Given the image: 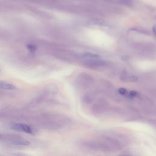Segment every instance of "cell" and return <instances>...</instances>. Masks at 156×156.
Here are the masks:
<instances>
[{
	"instance_id": "cell-1",
	"label": "cell",
	"mask_w": 156,
	"mask_h": 156,
	"mask_svg": "<svg viewBox=\"0 0 156 156\" xmlns=\"http://www.w3.org/2000/svg\"><path fill=\"white\" fill-rule=\"evenodd\" d=\"M11 128L15 130L21 131L27 133H32L33 132L32 128L26 124L15 123L11 126Z\"/></svg>"
},
{
	"instance_id": "cell-2",
	"label": "cell",
	"mask_w": 156,
	"mask_h": 156,
	"mask_svg": "<svg viewBox=\"0 0 156 156\" xmlns=\"http://www.w3.org/2000/svg\"><path fill=\"white\" fill-rule=\"evenodd\" d=\"M85 64L90 66H102L106 64V62L100 59V58H92V59H86L85 62Z\"/></svg>"
},
{
	"instance_id": "cell-3",
	"label": "cell",
	"mask_w": 156,
	"mask_h": 156,
	"mask_svg": "<svg viewBox=\"0 0 156 156\" xmlns=\"http://www.w3.org/2000/svg\"><path fill=\"white\" fill-rule=\"evenodd\" d=\"M9 141L10 143L18 146H29L30 144V143L28 141L21 139H13L10 140Z\"/></svg>"
},
{
	"instance_id": "cell-4",
	"label": "cell",
	"mask_w": 156,
	"mask_h": 156,
	"mask_svg": "<svg viewBox=\"0 0 156 156\" xmlns=\"http://www.w3.org/2000/svg\"><path fill=\"white\" fill-rule=\"evenodd\" d=\"M0 89L7 90H13L16 89V87L10 83L0 80Z\"/></svg>"
},
{
	"instance_id": "cell-5",
	"label": "cell",
	"mask_w": 156,
	"mask_h": 156,
	"mask_svg": "<svg viewBox=\"0 0 156 156\" xmlns=\"http://www.w3.org/2000/svg\"><path fill=\"white\" fill-rule=\"evenodd\" d=\"M82 57L86 59H92V58H100V56L96 54H94L92 52H84L82 54Z\"/></svg>"
},
{
	"instance_id": "cell-6",
	"label": "cell",
	"mask_w": 156,
	"mask_h": 156,
	"mask_svg": "<svg viewBox=\"0 0 156 156\" xmlns=\"http://www.w3.org/2000/svg\"><path fill=\"white\" fill-rule=\"evenodd\" d=\"M123 78V80L124 81H130V82H135L137 81L138 78V77L133 75L129 76L128 74H124L123 76H121V79Z\"/></svg>"
},
{
	"instance_id": "cell-7",
	"label": "cell",
	"mask_w": 156,
	"mask_h": 156,
	"mask_svg": "<svg viewBox=\"0 0 156 156\" xmlns=\"http://www.w3.org/2000/svg\"><path fill=\"white\" fill-rule=\"evenodd\" d=\"M90 23H92L93 24H96V25H99V26H107V22H105L102 20H99V19H94L92 21H91Z\"/></svg>"
},
{
	"instance_id": "cell-8",
	"label": "cell",
	"mask_w": 156,
	"mask_h": 156,
	"mask_svg": "<svg viewBox=\"0 0 156 156\" xmlns=\"http://www.w3.org/2000/svg\"><path fill=\"white\" fill-rule=\"evenodd\" d=\"M119 2L126 6H131L133 4L132 0H118Z\"/></svg>"
},
{
	"instance_id": "cell-9",
	"label": "cell",
	"mask_w": 156,
	"mask_h": 156,
	"mask_svg": "<svg viewBox=\"0 0 156 156\" xmlns=\"http://www.w3.org/2000/svg\"><path fill=\"white\" fill-rule=\"evenodd\" d=\"M27 49L30 52H34L36 50V46L34 44H28L27 45Z\"/></svg>"
},
{
	"instance_id": "cell-10",
	"label": "cell",
	"mask_w": 156,
	"mask_h": 156,
	"mask_svg": "<svg viewBox=\"0 0 156 156\" xmlns=\"http://www.w3.org/2000/svg\"><path fill=\"white\" fill-rule=\"evenodd\" d=\"M118 91H119V93L120 94H121L124 95V94H127V91L125 88H119V89L118 90Z\"/></svg>"
},
{
	"instance_id": "cell-11",
	"label": "cell",
	"mask_w": 156,
	"mask_h": 156,
	"mask_svg": "<svg viewBox=\"0 0 156 156\" xmlns=\"http://www.w3.org/2000/svg\"><path fill=\"white\" fill-rule=\"evenodd\" d=\"M152 30H153L154 34L156 36V26H154L152 27Z\"/></svg>"
},
{
	"instance_id": "cell-12",
	"label": "cell",
	"mask_w": 156,
	"mask_h": 156,
	"mask_svg": "<svg viewBox=\"0 0 156 156\" xmlns=\"http://www.w3.org/2000/svg\"><path fill=\"white\" fill-rule=\"evenodd\" d=\"M102 1H107V0H102Z\"/></svg>"
}]
</instances>
